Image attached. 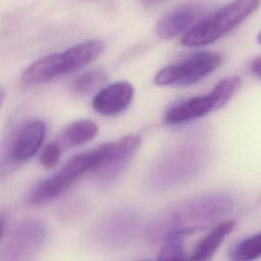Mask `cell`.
I'll use <instances>...</instances> for the list:
<instances>
[{
	"label": "cell",
	"mask_w": 261,
	"mask_h": 261,
	"mask_svg": "<svg viewBox=\"0 0 261 261\" xmlns=\"http://www.w3.org/2000/svg\"><path fill=\"white\" fill-rule=\"evenodd\" d=\"M232 206L231 199L223 194H208L193 198L167 211L156 224L165 238L171 233H189L205 228L222 216Z\"/></svg>",
	"instance_id": "cell-1"
},
{
	"label": "cell",
	"mask_w": 261,
	"mask_h": 261,
	"mask_svg": "<svg viewBox=\"0 0 261 261\" xmlns=\"http://www.w3.org/2000/svg\"><path fill=\"white\" fill-rule=\"evenodd\" d=\"M104 50L100 40H88L79 43L60 53L50 54L33 62L21 74V84L36 86L56 76L76 71L94 61Z\"/></svg>",
	"instance_id": "cell-2"
},
{
	"label": "cell",
	"mask_w": 261,
	"mask_h": 261,
	"mask_svg": "<svg viewBox=\"0 0 261 261\" xmlns=\"http://www.w3.org/2000/svg\"><path fill=\"white\" fill-rule=\"evenodd\" d=\"M113 151V142L79 154L69 159L56 173L38 185L29 196V202L37 205L61 195L77 178L90 170L98 171L110 159Z\"/></svg>",
	"instance_id": "cell-3"
},
{
	"label": "cell",
	"mask_w": 261,
	"mask_h": 261,
	"mask_svg": "<svg viewBox=\"0 0 261 261\" xmlns=\"http://www.w3.org/2000/svg\"><path fill=\"white\" fill-rule=\"evenodd\" d=\"M260 5V1L254 0L230 2L199 20L182 36L180 43L186 47L211 44L240 25Z\"/></svg>",
	"instance_id": "cell-4"
},
{
	"label": "cell",
	"mask_w": 261,
	"mask_h": 261,
	"mask_svg": "<svg viewBox=\"0 0 261 261\" xmlns=\"http://www.w3.org/2000/svg\"><path fill=\"white\" fill-rule=\"evenodd\" d=\"M241 85L242 80L239 76L225 77L219 81L208 94L189 98L169 108L164 115V120L169 124H179L205 116L227 104Z\"/></svg>",
	"instance_id": "cell-5"
},
{
	"label": "cell",
	"mask_w": 261,
	"mask_h": 261,
	"mask_svg": "<svg viewBox=\"0 0 261 261\" xmlns=\"http://www.w3.org/2000/svg\"><path fill=\"white\" fill-rule=\"evenodd\" d=\"M222 55L218 52H198L180 63L160 69L154 83L158 86L191 85L214 71L221 63Z\"/></svg>",
	"instance_id": "cell-6"
},
{
	"label": "cell",
	"mask_w": 261,
	"mask_h": 261,
	"mask_svg": "<svg viewBox=\"0 0 261 261\" xmlns=\"http://www.w3.org/2000/svg\"><path fill=\"white\" fill-rule=\"evenodd\" d=\"M200 149L191 143L177 146L158 163L152 180L159 186H171L189 179L195 173L201 159Z\"/></svg>",
	"instance_id": "cell-7"
},
{
	"label": "cell",
	"mask_w": 261,
	"mask_h": 261,
	"mask_svg": "<svg viewBox=\"0 0 261 261\" xmlns=\"http://www.w3.org/2000/svg\"><path fill=\"white\" fill-rule=\"evenodd\" d=\"M47 234L45 223L39 219L21 222L11 233L1 254V261H34Z\"/></svg>",
	"instance_id": "cell-8"
},
{
	"label": "cell",
	"mask_w": 261,
	"mask_h": 261,
	"mask_svg": "<svg viewBox=\"0 0 261 261\" xmlns=\"http://www.w3.org/2000/svg\"><path fill=\"white\" fill-rule=\"evenodd\" d=\"M205 7L197 3H188L174 8L164 15L156 25V34L160 39L168 40L181 33L189 32L203 17Z\"/></svg>",
	"instance_id": "cell-9"
},
{
	"label": "cell",
	"mask_w": 261,
	"mask_h": 261,
	"mask_svg": "<svg viewBox=\"0 0 261 261\" xmlns=\"http://www.w3.org/2000/svg\"><path fill=\"white\" fill-rule=\"evenodd\" d=\"M141 138L137 135H129L113 142V151L109 161L97 172L102 184L112 182L126 168L129 161L140 148Z\"/></svg>",
	"instance_id": "cell-10"
},
{
	"label": "cell",
	"mask_w": 261,
	"mask_h": 261,
	"mask_svg": "<svg viewBox=\"0 0 261 261\" xmlns=\"http://www.w3.org/2000/svg\"><path fill=\"white\" fill-rule=\"evenodd\" d=\"M134 93L133 85L127 82L110 84L95 95L92 105L102 115H116L129 106Z\"/></svg>",
	"instance_id": "cell-11"
},
{
	"label": "cell",
	"mask_w": 261,
	"mask_h": 261,
	"mask_svg": "<svg viewBox=\"0 0 261 261\" xmlns=\"http://www.w3.org/2000/svg\"><path fill=\"white\" fill-rule=\"evenodd\" d=\"M46 136V125L34 119L23 124L17 132L10 149V157L17 162L27 161L40 149Z\"/></svg>",
	"instance_id": "cell-12"
},
{
	"label": "cell",
	"mask_w": 261,
	"mask_h": 261,
	"mask_svg": "<svg viewBox=\"0 0 261 261\" xmlns=\"http://www.w3.org/2000/svg\"><path fill=\"white\" fill-rule=\"evenodd\" d=\"M234 224L233 220H224L213 226L196 245L190 255V261H208L211 259L225 238L231 232Z\"/></svg>",
	"instance_id": "cell-13"
},
{
	"label": "cell",
	"mask_w": 261,
	"mask_h": 261,
	"mask_svg": "<svg viewBox=\"0 0 261 261\" xmlns=\"http://www.w3.org/2000/svg\"><path fill=\"white\" fill-rule=\"evenodd\" d=\"M98 125L90 119H81L68 124L56 141L62 148H71L93 140L98 134Z\"/></svg>",
	"instance_id": "cell-14"
},
{
	"label": "cell",
	"mask_w": 261,
	"mask_h": 261,
	"mask_svg": "<svg viewBox=\"0 0 261 261\" xmlns=\"http://www.w3.org/2000/svg\"><path fill=\"white\" fill-rule=\"evenodd\" d=\"M261 256V231L239 242L230 251V261H253Z\"/></svg>",
	"instance_id": "cell-15"
},
{
	"label": "cell",
	"mask_w": 261,
	"mask_h": 261,
	"mask_svg": "<svg viewBox=\"0 0 261 261\" xmlns=\"http://www.w3.org/2000/svg\"><path fill=\"white\" fill-rule=\"evenodd\" d=\"M184 237L182 233L167 236L156 261H190V256L185 251Z\"/></svg>",
	"instance_id": "cell-16"
},
{
	"label": "cell",
	"mask_w": 261,
	"mask_h": 261,
	"mask_svg": "<svg viewBox=\"0 0 261 261\" xmlns=\"http://www.w3.org/2000/svg\"><path fill=\"white\" fill-rule=\"evenodd\" d=\"M107 80V74L101 69H94L79 75L72 83L75 93L86 95L97 90Z\"/></svg>",
	"instance_id": "cell-17"
},
{
	"label": "cell",
	"mask_w": 261,
	"mask_h": 261,
	"mask_svg": "<svg viewBox=\"0 0 261 261\" xmlns=\"http://www.w3.org/2000/svg\"><path fill=\"white\" fill-rule=\"evenodd\" d=\"M61 153H62V148L56 141L47 144L41 153V157H40L41 164L48 169L54 167L58 163Z\"/></svg>",
	"instance_id": "cell-18"
},
{
	"label": "cell",
	"mask_w": 261,
	"mask_h": 261,
	"mask_svg": "<svg viewBox=\"0 0 261 261\" xmlns=\"http://www.w3.org/2000/svg\"><path fill=\"white\" fill-rule=\"evenodd\" d=\"M250 69L255 75L261 77V57L256 58L251 62Z\"/></svg>",
	"instance_id": "cell-19"
},
{
	"label": "cell",
	"mask_w": 261,
	"mask_h": 261,
	"mask_svg": "<svg viewBox=\"0 0 261 261\" xmlns=\"http://www.w3.org/2000/svg\"><path fill=\"white\" fill-rule=\"evenodd\" d=\"M257 40H258V43H259V44H261V31H260V32H259V34H258Z\"/></svg>",
	"instance_id": "cell-20"
}]
</instances>
